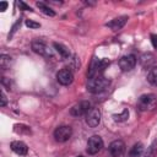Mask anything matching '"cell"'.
Returning a JSON list of instances; mask_svg holds the SVG:
<instances>
[{
    "label": "cell",
    "mask_w": 157,
    "mask_h": 157,
    "mask_svg": "<svg viewBox=\"0 0 157 157\" xmlns=\"http://www.w3.org/2000/svg\"><path fill=\"white\" fill-rule=\"evenodd\" d=\"M101 123V112L98 108H91L86 114V124L91 128H96Z\"/></svg>",
    "instance_id": "obj_10"
},
{
    "label": "cell",
    "mask_w": 157,
    "mask_h": 157,
    "mask_svg": "<svg viewBox=\"0 0 157 157\" xmlns=\"http://www.w3.org/2000/svg\"><path fill=\"white\" fill-rule=\"evenodd\" d=\"M109 83H110V81L107 77H104L103 75L94 76L92 78H88L87 91L91 92V93H101V92H103L108 88Z\"/></svg>",
    "instance_id": "obj_1"
},
{
    "label": "cell",
    "mask_w": 157,
    "mask_h": 157,
    "mask_svg": "<svg viewBox=\"0 0 157 157\" xmlns=\"http://www.w3.org/2000/svg\"><path fill=\"white\" fill-rule=\"evenodd\" d=\"M91 108L92 107L88 101H81V102L76 103L75 105H72V108L70 109V114L75 118H80L82 115H86Z\"/></svg>",
    "instance_id": "obj_5"
},
{
    "label": "cell",
    "mask_w": 157,
    "mask_h": 157,
    "mask_svg": "<svg viewBox=\"0 0 157 157\" xmlns=\"http://www.w3.org/2000/svg\"><path fill=\"white\" fill-rule=\"evenodd\" d=\"M113 118H114L115 121H125L129 118V110L128 109H124L121 114H114Z\"/></svg>",
    "instance_id": "obj_21"
},
{
    "label": "cell",
    "mask_w": 157,
    "mask_h": 157,
    "mask_svg": "<svg viewBox=\"0 0 157 157\" xmlns=\"http://www.w3.org/2000/svg\"><path fill=\"white\" fill-rule=\"evenodd\" d=\"M1 83H2V86H6V87L10 90V81H9L7 77H2V78H1Z\"/></svg>",
    "instance_id": "obj_26"
},
{
    "label": "cell",
    "mask_w": 157,
    "mask_h": 157,
    "mask_svg": "<svg viewBox=\"0 0 157 157\" xmlns=\"http://www.w3.org/2000/svg\"><path fill=\"white\" fill-rule=\"evenodd\" d=\"M102 148H103V140H102L101 136L93 135V136H91V137L88 139L86 151H87L90 155H96V153H98Z\"/></svg>",
    "instance_id": "obj_6"
},
{
    "label": "cell",
    "mask_w": 157,
    "mask_h": 157,
    "mask_svg": "<svg viewBox=\"0 0 157 157\" xmlns=\"http://www.w3.org/2000/svg\"><path fill=\"white\" fill-rule=\"evenodd\" d=\"M10 147H11V150H12L15 153H17V155H20V156H25V155H27V152H28L27 145H26L25 142H22V141H12L11 145H10Z\"/></svg>",
    "instance_id": "obj_13"
},
{
    "label": "cell",
    "mask_w": 157,
    "mask_h": 157,
    "mask_svg": "<svg viewBox=\"0 0 157 157\" xmlns=\"http://www.w3.org/2000/svg\"><path fill=\"white\" fill-rule=\"evenodd\" d=\"M137 108L142 112H152L157 108V96L153 93H146L140 96L137 101Z\"/></svg>",
    "instance_id": "obj_2"
},
{
    "label": "cell",
    "mask_w": 157,
    "mask_h": 157,
    "mask_svg": "<svg viewBox=\"0 0 157 157\" xmlns=\"http://www.w3.org/2000/svg\"><path fill=\"white\" fill-rule=\"evenodd\" d=\"M142 151H144V145L141 142H137L131 147L129 152V157H140L142 155Z\"/></svg>",
    "instance_id": "obj_17"
},
{
    "label": "cell",
    "mask_w": 157,
    "mask_h": 157,
    "mask_svg": "<svg viewBox=\"0 0 157 157\" xmlns=\"http://www.w3.org/2000/svg\"><path fill=\"white\" fill-rule=\"evenodd\" d=\"M108 65H109V60H108V59H97V58H93V60L91 61L88 72H87L88 78H92V77H94V76L102 75L103 70H104Z\"/></svg>",
    "instance_id": "obj_3"
},
{
    "label": "cell",
    "mask_w": 157,
    "mask_h": 157,
    "mask_svg": "<svg viewBox=\"0 0 157 157\" xmlns=\"http://www.w3.org/2000/svg\"><path fill=\"white\" fill-rule=\"evenodd\" d=\"M7 5H9V4H7L6 1H1V2H0V11H5V10L7 9Z\"/></svg>",
    "instance_id": "obj_27"
},
{
    "label": "cell",
    "mask_w": 157,
    "mask_h": 157,
    "mask_svg": "<svg viewBox=\"0 0 157 157\" xmlns=\"http://www.w3.org/2000/svg\"><path fill=\"white\" fill-rule=\"evenodd\" d=\"M147 81L152 86H157V66H152L147 74Z\"/></svg>",
    "instance_id": "obj_18"
},
{
    "label": "cell",
    "mask_w": 157,
    "mask_h": 157,
    "mask_svg": "<svg viewBox=\"0 0 157 157\" xmlns=\"http://www.w3.org/2000/svg\"><path fill=\"white\" fill-rule=\"evenodd\" d=\"M108 150L113 157H120L125 151V144L121 140H114L110 142Z\"/></svg>",
    "instance_id": "obj_11"
},
{
    "label": "cell",
    "mask_w": 157,
    "mask_h": 157,
    "mask_svg": "<svg viewBox=\"0 0 157 157\" xmlns=\"http://www.w3.org/2000/svg\"><path fill=\"white\" fill-rule=\"evenodd\" d=\"M56 80L60 85L63 86H67L74 81V72L71 71V69L69 67H64L61 70L58 71L56 74Z\"/></svg>",
    "instance_id": "obj_8"
},
{
    "label": "cell",
    "mask_w": 157,
    "mask_h": 157,
    "mask_svg": "<svg viewBox=\"0 0 157 157\" xmlns=\"http://www.w3.org/2000/svg\"><path fill=\"white\" fill-rule=\"evenodd\" d=\"M72 135V129L71 126H67V125H61V126H58L54 131V139L58 141V142H66Z\"/></svg>",
    "instance_id": "obj_7"
},
{
    "label": "cell",
    "mask_w": 157,
    "mask_h": 157,
    "mask_svg": "<svg viewBox=\"0 0 157 157\" xmlns=\"http://www.w3.org/2000/svg\"><path fill=\"white\" fill-rule=\"evenodd\" d=\"M135 65H136V56L134 54L124 55L119 60V67L123 71H130V70H132L135 67Z\"/></svg>",
    "instance_id": "obj_9"
},
{
    "label": "cell",
    "mask_w": 157,
    "mask_h": 157,
    "mask_svg": "<svg viewBox=\"0 0 157 157\" xmlns=\"http://www.w3.org/2000/svg\"><path fill=\"white\" fill-rule=\"evenodd\" d=\"M10 64H11V58H10V55L1 54V55H0V67H1L2 70H5V69H7V67L10 66Z\"/></svg>",
    "instance_id": "obj_20"
},
{
    "label": "cell",
    "mask_w": 157,
    "mask_h": 157,
    "mask_svg": "<svg viewBox=\"0 0 157 157\" xmlns=\"http://www.w3.org/2000/svg\"><path fill=\"white\" fill-rule=\"evenodd\" d=\"M157 153V140H155L148 147H147V151L145 152L144 157H155Z\"/></svg>",
    "instance_id": "obj_19"
},
{
    "label": "cell",
    "mask_w": 157,
    "mask_h": 157,
    "mask_svg": "<svg viewBox=\"0 0 157 157\" xmlns=\"http://www.w3.org/2000/svg\"><path fill=\"white\" fill-rule=\"evenodd\" d=\"M77 157H83V156H77Z\"/></svg>",
    "instance_id": "obj_28"
},
{
    "label": "cell",
    "mask_w": 157,
    "mask_h": 157,
    "mask_svg": "<svg viewBox=\"0 0 157 157\" xmlns=\"http://www.w3.org/2000/svg\"><path fill=\"white\" fill-rule=\"evenodd\" d=\"M1 102H0V105L1 107H5L6 105V102H7V99H6V96H5V92L4 91H1Z\"/></svg>",
    "instance_id": "obj_25"
},
{
    "label": "cell",
    "mask_w": 157,
    "mask_h": 157,
    "mask_svg": "<svg viewBox=\"0 0 157 157\" xmlns=\"http://www.w3.org/2000/svg\"><path fill=\"white\" fill-rule=\"evenodd\" d=\"M26 26L29 27V28H39V27H40V23L34 22V21H32V20H26Z\"/></svg>",
    "instance_id": "obj_22"
},
{
    "label": "cell",
    "mask_w": 157,
    "mask_h": 157,
    "mask_svg": "<svg viewBox=\"0 0 157 157\" xmlns=\"http://www.w3.org/2000/svg\"><path fill=\"white\" fill-rule=\"evenodd\" d=\"M17 5H18L20 10H25V11H32L31 6H28V5H27V4H25L23 1H18V2H17Z\"/></svg>",
    "instance_id": "obj_23"
},
{
    "label": "cell",
    "mask_w": 157,
    "mask_h": 157,
    "mask_svg": "<svg viewBox=\"0 0 157 157\" xmlns=\"http://www.w3.org/2000/svg\"><path fill=\"white\" fill-rule=\"evenodd\" d=\"M128 20H129V17H128V16H119V17H117V18L112 20L109 23H107V26H108L112 31L117 32V31L121 29V28L125 26V23H126V21H128Z\"/></svg>",
    "instance_id": "obj_12"
},
{
    "label": "cell",
    "mask_w": 157,
    "mask_h": 157,
    "mask_svg": "<svg viewBox=\"0 0 157 157\" xmlns=\"http://www.w3.org/2000/svg\"><path fill=\"white\" fill-rule=\"evenodd\" d=\"M53 47H54V49L56 50V53L59 54V56L63 59V60H65V59H69L70 58V52H69V49L64 45V44H61V43H53Z\"/></svg>",
    "instance_id": "obj_14"
},
{
    "label": "cell",
    "mask_w": 157,
    "mask_h": 157,
    "mask_svg": "<svg viewBox=\"0 0 157 157\" xmlns=\"http://www.w3.org/2000/svg\"><path fill=\"white\" fill-rule=\"evenodd\" d=\"M150 38H151V43H152V47L155 48V49H157V34H151L150 36Z\"/></svg>",
    "instance_id": "obj_24"
},
{
    "label": "cell",
    "mask_w": 157,
    "mask_h": 157,
    "mask_svg": "<svg viewBox=\"0 0 157 157\" xmlns=\"http://www.w3.org/2000/svg\"><path fill=\"white\" fill-rule=\"evenodd\" d=\"M37 7H38L44 15H47V16H50V17L55 16V11H54L47 2H44V1H38V2H37Z\"/></svg>",
    "instance_id": "obj_15"
},
{
    "label": "cell",
    "mask_w": 157,
    "mask_h": 157,
    "mask_svg": "<svg viewBox=\"0 0 157 157\" xmlns=\"http://www.w3.org/2000/svg\"><path fill=\"white\" fill-rule=\"evenodd\" d=\"M140 63L144 67H150L153 63H155V56L152 53H145L141 55L140 58Z\"/></svg>",
    "instance_id": "obj_16"
},
{
    "label": "cell",
    "mask_w": 157,
    "mask_h": 157,
    "mask_svg": "<svg viewBox=\"0 0 157 157\" xmlns=\"http://www.w3.org/2000/svg\"><path fill=\"white\" fill-rule=\"evenodd\" d=\"M31 48H32V50L34 53H37V54H39V55H42L44 58L53 59V56H54L53 50L42 40H33L32 44H31Z\"/></svg>",
    "instance_id": "obj_4"
}]
</instances>
